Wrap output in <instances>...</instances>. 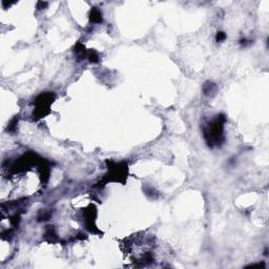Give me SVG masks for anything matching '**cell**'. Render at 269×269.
<instances>
[{"label":"cell","mask_w":269,"mask_h":269,"mask_svg":"<svg viewBox=\"0 0 269 269\" xmlns=\"http://www.w3.org/2000/svg\"><path fill=\"white\" fill-rule=\"evenodd\" d=\"M91 20H93V22H100L101 21V13L98 10H93Z\"/></svg>","instance_id":"obj_1"},{"label":"cell","mask_w":269,"mask_h":269,"mask_svg":"<svg viewBox=\"0 0 269 269\" xmlns=\"http://www.w3.org/2000/svg\"><path fill=\"white\" fill-rule=\"evenodd\" d=\"M226 38V35L224 33H218V35H217V41H222V40H224Z\"/></svg>","instance_id":"obj_2"}]
</instances>
